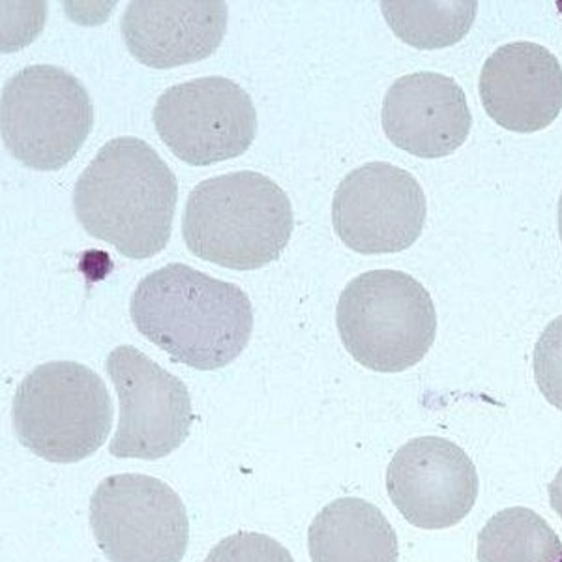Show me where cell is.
Wrapping results in <instances>:
<instances>
[{
    "instance_id": "6da1fadb",
    "label": "cell",
    "mask_w": 562,
    "mask_h": 562,
    "mask_svg": "<svg viewBox=\"0 0 562 562\" xmlns=\"http://www.w3.org/2000/svg\"><path fill=\"white\" fill-rule=\"evenodd\" d=\"M130 317L137 333L180 364L222 370L248 346L254 307L243 289L171 262L137 283Z\"/></svg>"
},
{
    "instance_id": "7a4b0ae2",
    "label": "cell",
    "mask_w": 562,
    "mask_h": 562,
    "mask_svg": "<svg viewBox=\"0 0 562 562\" xmlns=\"http://www.w3.org/2000/svg\"><path fill=\"white\" fill-rule=\"evenodd\" d=\"M177 198V177L160 154L122 135L108 140L79 175L74 212L90 237L128 259H148L171 238Z\"/></svg>"
},
{
    "instance_id": "3957f363",
    "label": "cell",
    "mask_w": 562,
    "mask_h": 562,
    "mask_svg": "<svg viewBox=\"0 0 562 562\" xmlns=\"http://www.w3.org/2000/svg\"><path fill=\"white\" fill-rule=\"evenodd\" d=\"M293 227L288 193L256 171L199 182L182 216V238L193 256L231 270H257L278 261Z\"/></svg>"
},
{
    "instance_id": "277c9868",
    "label": "cell",
    "mask_w": 562,
    "mask_h": 562,
    "mask_svg": "<svg viewBox=\"0 0 562 562\" xmlns=\"http://www.w3.org/2000/svg\"><path fill=\"white\" fill-rule=\"evenodd\" d=\"M338 333L358 364L400 373L428 355L437 312L428 289L400 270H368L339 294Z\"/></svg>"
},
{
    "instance_id": "5b68a950",
    "label": "cell",
    "mask_w": 562,
    "mask_h": 562,
    "mask_svg": "<svg viewBox=\"0 0 562 562\" xmlns=\"http://www.w3.org/2000/svg\"><path fill=\"white\" fill-rule=\"evenodd\" d=\"M12 422L23 447L52 463H77L108 441L113 405L98 373L70 360L34 368L13 394Z\"/></svg>"
},
{
    "instance_id": "8992f818",
    "label": "cell",
    "mask_w": 562,
    "mask_h": 562,
    "mask_svg": "<svg viewBox=\"0 0 562 562\" xmlns=\"http://www.w3.org/2000/svg\"><path fill=\"white\" fill-rule=\"evenodd\" d=\"M92 126L89 92L58 66H26L2 87L0 137L23 166L57 171L76 158Z\"/></svg>"
},
{
    "instance_id": "52a82bcc",
    "label": "cell",
    "mask_w": 562,
    "mask_h": 562,
    "mask_svg": "<svg viewBox=\"0 0 562 562\" xmlns=\"http://www.w3.org/2000/svg\"><path fill=\"white\" fill-rule=\"evenodd\" d=\"M90 529L109 562H180L190 540L182 498L147 474H115L90 497Z\"/></svg>"
},
{
    "instance_id": "ba28073f",
    "label": "cell",
    "mask_w": 562,
    "mask_h": 562,
    "mask_svg": "<svg viewBox=\"0 0 562 562\" xmlns=\"http://www.w3.org/2000/svg\"><path fill=\"white\" fill-rule=\"evenodd\" d=\"M154 128L171 153L205 167L243 156L257 135V111L248 92L227 77H198L161 92Z\"/></svg>"
},
{
    "instance_id": "9c48e42d",
    "label": "cell",
    "mask_w": 562,
    "mask_h": 562,
    "mask_svg": "<svg viewBox=\"0 0 562 562\" xmlns=\"http://www.w3.org/2000/svg\"><path fill=\"white\" fill-rule=\"evenodd\" d=\"M119 396V426L109 452L119 460L156 461L182 447L192 429V397L177 375L134 346L105 358Z\"/></svg>"
},
{
    "instance_id": "30bf717a",
    "label": "cell",
    "mask_w": 562,
    "mask_h": 562,
    "mask_svg": "<svg viewBox=\"0 0 562 562\" xmlns=\"http://www.w3.org/2000/svg\"><path fill=\"white\" fill-rule=\"evenodd\" d=\"M426 216L428 203L418 180L386 161L358 167L334 192V231L347 248L364 256L411 248Z\"/></svg>"
},
{
    "instance_id": "8fae6325",
    "label": "cell",
    "mask_w": 562,
    "mask_h": 562,
    "mask_svg": "<svg viewBox=\"0 0 562 562\" xmlns=\"http://www.w3.org/2000/svg\"><path fill=\"white\" fill-rule=\"evenodd\" d=\"M389 497L418 529H448L473 510L479 473L473 460L442 437H418L403 445L386 471Z\"/></svg>"
},
{
    "instance_id": "7c38bea8",
    "label": "cell",
    "mask_w": 562,
    "mask_h": 562,
    "mask_svg": "<svg viewBox=\"0 0 562 562\" xmlns=\"http://www.w3.org/2000/svg\"><path fill=\"white\" fill-rule=\"evenodd\" d=\"M381 122L390 143L426 160L456 153L473 128L465 92L437 71H416L390 85Z\"/></svg>"
},
{
    "instance_id": "4fadbf2b",
    "label": "cell",
    "mask_w": 562,
    "mask_h": 562,
    "mask_svg": "<svg viewBox=\"0 0 562 562\" xmlns=\"http://www.w3.org/2000/svg\"><path fill=\"white\" fill-rule=\"evenodd\" d=\"M480 100L487 115L510 132L548 128L562 111V66L543 45L498 47L480 71Z\"/></svg>"
},
{
    "instance_id": "5bb4252c",
    "label": "cell",
    "mask_w": 562,
    "mask_h": 562,
    "mask_svg": "<svg viewBox=\"0 0 562 562\" xmlns=\"http://www.w3.org/2000/svg\"><path fill=\"white\" fill-rule=\"evenodd\" d=\"M225 33L227 4L220 0H134L121 18L128 52L158 70L211 57Z\"/></svg>"
},
{
    "instance_id": "9a60e30c",
    "label": "cell",
    "mask_w": 562,
    "mask_h": 562,
    "mask_svg": "<svg viewBox=\"0 0 562 562\" xmlns=\"http://www.w3.org/2000/svg\"><path fill=\"white\" fill-rule=\"evenodd\" d=\"M312 562H397L396 530L378 506L344 497L325 506L307 532Z\"/></svg>"
},
{
    "instance_id": "2e32d148",
    "label": "cell",
    "mask_w": 562,
    "mask_h": 562,
    "mask_svg": "<svg viewBox=\"0 0 562 562\" xmlns=\"http://www.w3.org/2000/svg\"><path fill=\"white\" fill-rule=\"evenodd\" d=\"M561 538L529 508L497 512L479 535L480 562H559Z\"/></svg>"
},
{
    "instance_id": "e0dca14e",
    "label": "cell",
    "mask_w": 562,
    "mask_h": 562,
    "mask_svg": "<svg viewBox=\"0 0 562 562\" xmlns=\"http://www.w3.org/2000/svg\"><path fill=\"white\" fill-rule=\"evenodd\" d=\"M392 33L416 49H442L465 38L479 12V2H381Z\"/></svg>"
},
{
    "instance_id": "ac0fdd59",
    "label": "cell",
    "mask_w": 562,
    "mask_h": 562,
    "mask_svg": "<svg viewBox=\"0 0 562 562\" xmlns=\"http://www.w3.org/2000/svg\"><path fill=\"white\" fill-rule=\"evenodd\" d=\"M535 379L546 400L562 411V315L546 326L535 347Z\"/></svg>"
},
{
    "instance_id": "d6986e66",
    "label": "cell",
    "mask_w": 562,
    "mask_h": 562,
    "mask_svg": "<svg viewBox=\"0 0 562 562\" xmlns=\"http://www.w3.org/2000/svg\"><path fill=\"white\" fill-rule=\"evenodd\" d=\"M205 562H294L274 538L261 532H237L217 542Z\"/></svg>"
},
{
    "instance_id": "ffe728a7",
    "label": "cell",
    "mask_w": 562,
    "mask_h": 562,
    "mask_svg": "<svg viewBox=\"0 0 562 562\" xmlns=\"http://www.w3.org/2000/svg\"><path fill=\"white\" fill-rule=\"evenodd\" d=\"M550 503L551 508L562 518V469L550 484Z\"/></svg>"
},
{
    "instance_id": "44dd1931",
    "label": "cell",
    "mask_w": 562,
    "mask_h": 562,
    "mask_svg": "<svg viewBox=\"0 0 562 562\" xmlns=\"http://www.w3.org/2000/svg\"><path fill=\"white\" fill-rule=\"evenodd\" d=\"M559 233H561V240H562V195H561V201H559Z\"/></svg>"
},
{
    "instance_id": "7402d4cb",
    "label": "cell",
    "mask_w": 562,
    "mask_h": 562,
    "mask_svg": "<svg viewBox=\"0 0 562 562\" xmlns=\"http://www.w3.org/2000/svg\"><path fill=\"white\" fill-rule=\"evenodd\" d=\"M559 562H562V559H561V561H559Z\"/></svg>"
}]
</instances>
